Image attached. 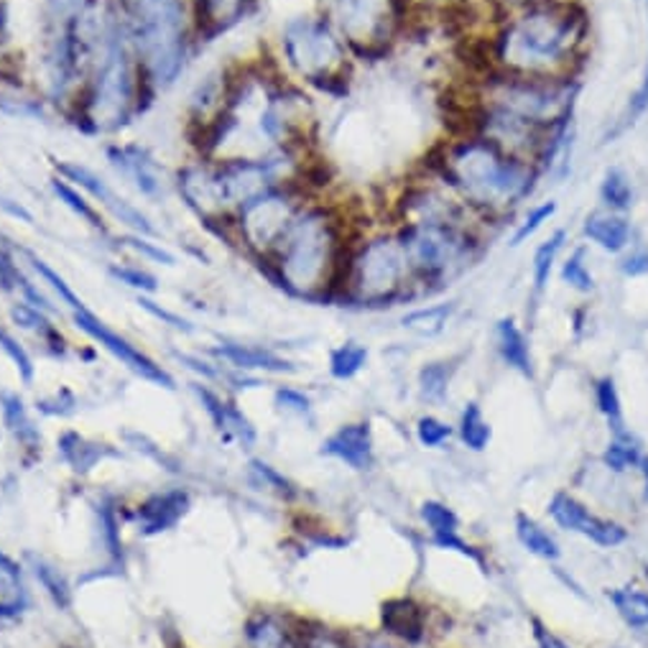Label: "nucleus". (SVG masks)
<instances>
[{"label":"nucleus","instance_id":"1","mask_svg":"<svg viewBox=\"0 0 648 648\" xmlns=\"http://www.w3.org/2000/svg\"><path fill=\"white\" fill-rule=\"evenodd\" d=\"M593 19L583 0H536L498 19L485 70L522 77H577L590 49Z\"/></svg>","mask_w":648,"mask_h":648},{"label":"nucleus","instance_id":"2","mask_svg":"<svg viewBox=\"0 0 648 648\" xmlns=\"http://www.w3.org/2000/svg\"><path fill=\"white\" fill-rule=\"evenodd\" d=\"M432 174L483 223L510 215L541 182L539 166L475 133H459L442 143L432 161Z\"/></svg>","mask_w":648,"mask_h":648},{"label":"nucleus","instance_id":"3","mask_svg":"<svg viewBox=\"0 0 648 648\" xmlns=\"http://www.w3.org/2000/svg\"><path fill=\"white\" fill-rule=\"evenodd\" d=\"M271 255L279 284L304 300L343 286L350 259L340 217L324 204H304Z\"/></svg>","mask_w":648,"mask_h":648},{"label":"nucleus","instance_id":"4","mask_svg":"<svg viewBox=\"0 0 648 648\" xmlns=\"http://www.w3.org/2000/svg\"><path fill=\"white\" fill-rule=\"evenodd\" d=\"M121 19L149 82L172 88L186 67L184 0H121Z\"/></svg>","mask_w":648,"mask_h":648},{"label":"nucleus","instance_id":"5","mask_svg":"<svg viewBox=\"0 0 648 648\" xmlns=\"http://www.w3.org/2000/svg\"><path fill=\"white\" fill-rule=\"evenodd\" d=\"M579 98L577 77H522L485 70L467 105L496 108L528 123L557 128L569 123Z\"/></svg>","mask_w":648,"mask_h":648},{"label":"nucleus","instance_id":"6","mask_svg":"<svg viewBox=\"0 0 648 648\" xmlns=\"http://www.w3.org/2000/svg\"><path fill=\"white\" fill-rule=\"evenodd\" d=\"M133 57L123 19L110 16L88 92V123L95 131H118L131 118L135 108Z\"/></svg>","mask_w":648,"mask_h":648},{"label":"nucleus","instance_id":"7","mask_svg":"<svg viewBox=\"0 0 648 648\" xmlns=\"http://www.w3.org/2000/svg\"><path fill=\"white\" fill-rule=\"evenodd\" d=\"M396 233L412 263L416 286H445L447 281L463 274L480 255V235L477 225L455 223H412L398 225Z\"/></svg>","mask_w":648,"mask_h":648},{"label":"nucleus","instance_id":"8","mask_svg":"<svg viewBox=\"0 0 648 648\" xmlns=\"http://www.w3.org/2000/svg\"><path fill=\"white\" fill-rule=\"evenodd\" d=\"M412 286H416V279L396 230L365 237L350 251L343 281L347 300L363 306L394 304L412 296Z\"/></svg>","mask_w":648,"mask_h":648},{"label":"nucleus","instance_id":"9","mask_svg":"<svg viewBox=\"0 0 648 648\" xmlns=\"http://www.w3.org/2000/svg\"><path fill=\"white\" fill-rule=\"evenodd\" d=\"M281 54L300 80L337 92L347 82V44L327 16H296L281 31Z\"/></svg>","mask_w":648,"mask_h":648},{"label":"nucleus","instance_id":"10","mask_svg":"<svg viewBox=\"0 0 648 648\" xmlns=\"http://www.w3.org/2000/svg\"><path fill=\"white\" fill-rule=\"evenodd\" d=\"M412 0H330L327 19L357 57L378 59L396 41Z\"/></svg>","mask_w":648,"mask_h":648},{"label":"nucleus","instance_id":"11","mask_svg":"<svg viewBox=\"0 0 648 648\" xmlns=\"http://www.w3.org/2000/svg\"><path fill=\"white\" fill-rule=\"evenodd\" d=\"M304 202L284 184L274 186V190L259 194L251 202H245L237 210V230H241L243 243L259 255H271L286 235V230L300 215Z\"/></svg>","mask_w":648,"mask_h":648},{"label":"nucleus","instance_id":"12","mask_svg":"<svg viewBox=\"0 0 648 648\" xmlns=\"http://www.w3.org/2000/svg\"><path fill=\"white\" fill-rule=\"evenodd\" d=\"M284 156H261V159H227L212 174V186L220 210H241L259 194L284 184Z\"/></svg>","mask_w":648,"mask_h":648},{"label":"nucleus","instance_id":"13","mask_svg":"<svg viewBox=\"0 0 648 648\" xmlns=\"http://www.w3.org/2000/svg\"><path fill=\"white\" fill-rule=\"evenodd\" d=\"M54 169L64 182L80 186V190L90 194V198H95L100 202V207H105L110 215H113L118 223H123L131 233L143 235V237L156 235V227L151 225V220L143 215L133 202L121 198V194H118L105 179L92 172V169L77 164V161H57Z\"/></svg>","mask_w":648,"mask_h":648},{"label":"nucleus","instance_id":"14","mask_svg":"<svg viewBox=\"0 0 648 648\" xmlns=\"http://www.w3.org/2000/svg\"><path fill=\"white\" fill-rule=\"evenodd\" d=\"M547 510H549L551 522L559 528H565V531L569 534L585 536V539L598 544V547L612 549L628 541V528L624 524L593 514L583 500H577L565 490L554 493Z\"/></svg>","mask_w":648,"mask_h":648},{"label":"nucleus","instance_id":"15","mask_svg":"<svg viewBox=\"0 0 648 648\" xmlns=\"http://www.w3.org/2000/svg\"><path fill=\"white\" fill-rule=\"evenodd\" d=\"M72 322H74L77 330H82L84 335H90L92 340H95L98 345L105 347L110 355H115L118 361H121L123 365H128V368H131L133 373H139L141 378L156 383V386L174 388V378H172V375H169L164 368H161V365L153 363L149 355H143L139 347L128 343L125 337H121V335H118V332L110 330L105 322H100L95 317V314H92L88 310V306H84V310L72 312Z\"/></svg>","mask_w":648,"mask_h":648},{"label":"nucleus","instance_id":"16","mask_svg":"<svg viewBox=\"0 0 648 648\" xmlns=\"http://www.w3.org/2000/svg\"><path fill=\"white\" fill-rule=\"evenodd\" d=\"M108 161L123 174L143 198H159L164 192V179L153 161L151 153L135 143H118V146H108Z\"/></svg>","mask_w":648,"mask_h":648},{"label":"nucleus","instance_id":"17","mask_svg":"<svg viewBox=\"0 0 648 648\" xmlns=\"http://www.w3.org/2000/svg\"><path fill=\"white\" fill-rule=\"evenodd\" d=\"M422 522L424 526L429 528V536H432V544L439 549H447V551H457L467 557L470 561H477V565L485 567V557L480 551H477L473 544H467L463 536H459V518L455 510H452L447 503L442 500H424L422 508Z\"/></svg>","mask_w":648,"mask_h":648},{"label":"nucleus","instance_id":"18","mask_svg":"<svg viewBox=\"0 0 648 648\" xmlns=\"http://www.w3.org/2000/svg\"><path fill=\"white\" fill-rule=\"evenodd\" d=\"M322 455L335 457L340 463H345L353 467V470H368L373 465V432L371 424L357 422V424H345L332 434V437L324 439Z\"/></svg>","mask_w":648,"mask_h":648},{"label":"nucleus","instance_id":"19","mask_svg":"<svg viewBox=\"0 0 648 648\" xmlns=\"http://www.w3.org/2000/svg\"><path fill=\"white\" fill-rule=\"evenodd\" d=\"M583 235L595 249L610 255H624L634 245V225L626 215L608 210H595L583 220Z\"/></svg>","mask_w":648,"mask_h":648},{"label":"nucleus","instance_id":"20","mask_svg":"<svg viewBox=\"0 0 648 648\" xmlns=\"http://www.w3.org/2000/svg\"><path fill=\"white\" fill-rule=\"evenodd\" d=\"M493 337H496V350L500 361L506 363L510 371L522 373L524 378H534L531 345H528L526 332L518 327V322L514 317L498 320L496 330H493Z\"/></svg>","mask_w":648,"mask_h":648},{"label":"nucleus","instance_id":"21","mask_svg":"<svg viewBox=\"0 0 648 648\" xmlns=\"http://www.w3.org/2000/svg\"><path fill=\"white\" fill-rule=\"evenodd\" d=\"M381 616H383V628H386L391 636L401 638V641L419 644L426 636V612L422 605H416L414 600H408V598L391 600L383 605Z\"/></svg>","mask_w":648,"mask_h":648},{"label":"nucleus","instance_id":"22","mask_svg":"<svg viewBox=\"0 0 648 648\" xmlns=\"http://www.w3.org/2000/svg\"><path fill=\"white\" fill-rule=\"evenodd\" d=\"M190 506V496L182 490L164 493V496H153L149 503H143L139 510V526L143 534H159L174 526Z\"/></svg>","mask_w":648,"mask_h":648},{"label":"nucleus","instance_id":"23","mask_svg":"<svg viewBox=\"0 0 648 648\" xmlns=\"http://www.w3.org/2000/svg\"><path fill=\"white\" fill-rule=\"evenodd\" d=\"M217 355L225 357L230 365L243 371H266V373H294L296 368L286 357H281L271 350L253 345H223L217 347Z\"/></svg>","mask_w":648,"mask_h":648},{"label":"nucleus","instance_id":"24","mask_svg":"<svg viewBox=\"0 0 648 648\" xmlns=\"http://www.w3.org/2000/svg\"><path fill=\"white\" fill-rule=\"evenodd\" d=\"M598 198L603 202V210L626 215V212H630V207H634V202H636L634 179H630V174L626 172L624 166H608L600 179Z\"/></svg>","mask_w":648,"mask_h":648},{"label":"nucleus","instance_id":"25","mask_svg":"<svg viewBox=\"0 0 648 648\" xmlns=\"http://www.w3.org/2000/svg\"><path fill=\"white\" fill-rule=\"evenodd\" d=\"M516 539L534 557L557 561L561 557L559 541L528 514H516Z\"/></svg>","mask_w":648,"mask_h":648},{"label":"nucleus","instance_id":"26","mask_svg":"<svg viewBox=\"0 0 648 648\" xmlns=\"http://www.w3.org/2000/svg\"><path fill=\"white\" fill-rule=\"evenodd\" d=\"M569 243V233L565 227L554 230V233L547 237V241L539 243V249L534 251L531 259V281H534V292L541 294L547 292L549 279L554 274V266H557L561 251Z\"/></svg>","mask_w":648,"mask_h":648},{"label":"nucleus","instance_id":"27","mask_svg":"<svg viewBox=\"0 0 648 648\" xmlns=\"http://www.w3.org/2000/svg\"><path fill=\"white\" fill-rule=\"evenodd\" d=\"M608 600L620 620L634 630H648V593L641 587H616L608 593Z\"/></svg>","mask_w":648,"mask_h":648},{"label":"nucleus","instance_id":"28","mask_svg":"<svg viewBox=\"0 0 648 648\" xmlns=\"http://www.w3.org/2000/svg\"><path fill=\"white\" fill-rule=\"evenodd\" d=\"M452 314H455V302L429 304V306H419V310L408 312L406 317L401 320V324L422 337H437L447 330Z\"/></svg>","mask_w":648,"mask_h":648},{"label":"nucleus","instance_id":"29","mask_svg":"<svg viewBox=\"0 0 648 648\" xmlns=\"http://www.w3.org/2000/svg\"><path fill=\"white\" fill-rule=\"evenodd\" d=\"M455 361H432L419 371V394L429 404H442L447 398L452 378H455Z\"/></svg>","mask_w":648,"mask_h":648},{"label":"nucleus","instance_id":"30","mask_svg":"<svg viewBox=\"0 0 648 648\" xmlns=\"http://www.w3.org/2000/svg\"><path fill=\"white\" fill-rule=\"evenodd\" d=\"M595 401H598L600 414L612 429V437H630L624 419V401H620L618 386L610 375H603V378L595 381Z\"/></svg>","mask_w":648,"mask_h":648},{"label":"nucleus","instance_id":"31","mask_svg":"<svg viewBox=\"0 0 648 648\" xmlns=\"http://www.w3.org/2000/svg\"><path fill=\"white\" fill-rule=\"evenodd\" d=\"M0 412H3L6 426L16 434V439L23 442L26 447H37L39 432L33 422L29 419V412H26L23 401L19 394H11V391H3L0 394Z\"/></svg>","mask_w":648,"mask_h":648},{"label":"nucleus","instance_id":"32","mask_svg":"<svg viewBox=\"0 0 648 648\" xmlns=\"http://www.w3.org/2000/svg\"><path fill=\"white\" fill-rule=\"evenodd\" d=\"M459 439L463 445L473 452H483L490 445L493 429L488 419H485L483 406L477 401H467L463 414H459Z\"/></svg>","mask_w":648,"mask_h":648},{"label":"nucleus","instance_id":"33","mask_svg":"<svg viewBox=\"0 0 648 648\" xmlns=\"http://www.w3.org/2000/svg\"><path fill=\"white\" fill-rule=\"evenodd\" d=\"M51 192H54V198L62 202L74 217H80L82 223H88L92 230H98V233H105V223H102V215L95 207H92V202L84 200V194L77 192L74 184L54 176V179H51Z\"/></svg>","mask_w":648,"mask_h":648},{"label":"nucleus","instance_id":"34","mask_svg":"<svg viewBox=\"0 0 648 648\" xmlns=\"http://www.w3.org/2000/svg\"><path fill=\"white\" fill-rule=\"evenodd\" d=\"M559 279H561V284H567L577 294H593L595 292L598 281H595L590 263H587V249L579 245V249H575L565 261H561Z\"/></svg>","mask_w":648,"mask_h":648},{"label":"nucleus","instance_id":"35","mask_svg":"<svg viewBox=\"0 0 648 648\" xmlns=\"http://www.w3.org/2000/svg\"><path fill=\"white\" fill-rule=\"evenodd\" d=\"M365 363H368V347L355 343V340H347V343L330 353V373L335 375L337 381L355 378V375L365 368Z\"/></svg>","mask_w":648,"mask_h":648},{"label":"nucleus","instance_id":"36","mask_svg":"<svg viewBox=\"0 0 648 648\" xmlns=\"http://www.w3.org/2000/svg\"><path fill=\"white\" fill-rule=\"evenodd\" d=\"M59 449H62V457L74 467L77 473L92 470V467L108 455V452L102 449V445H92V442L77 437V434H64L62 442H59Z\"/></svg>","mask_w":648,"mask_h":648},{"label":"nucleus","instance_id":"37","mask_svg":"<svg viewBox=\"0 0 648 648\" xmlns=\"http://www.w3.org/2000/svg\"><path fill=\"white\" fill-rule=\"evenodd\" d=\"M641 449L634 442V437H612L608 449L603 452V465L608 467L610 473H628V470H638L641 465Z\"/></svg>","mask_w":648,"mask_h":648},{"label":"nucleus","instance_id":"38","mask_svg":"<svg viewBox=\"0 0 648 648\" xmlns=\"http://www.w3.org/2000/svg\"><path fill=\"white\" fill-rule=\"evenodd\" d=\"M557 210H559V204L554 202V200H547V202H539V204H534L531 210L526 212L522 223L516 225L514 230V235H510V245L514 249H518V245H524L531 241V237L539 233V230L549 223V220H554V215H557Z\"/></svg>","mask_w":648,"mask_h":648},{"label":"nucleus","instance_id":"39","mask_svg":"<svg viewBox=\"0 0 648 648\" xmlns=\"http://www.w3.org/2000/svg\"><path fill=\"white\" fill-rule=\"evenodd\" d=\"M33 575H37L41 587H44V590L49 593V598L54 600L59 608H70V603H72L70 585H67V579L59 575L57 567H51L44 559H33Z\"/></svg>","mask_w":648,"mask_h":648},{"label":"nucleus","instance_id":"40","mask_svg":"<svg viewBox=\"0 0 648 648\" xmlns=\"http://www.w3.org/2000/svg\"><path fill=\"white\" fill-rule=\"evenodd\" d=\"M23 255H26V261L31 263V269L37 271V274L44 279V284H49L51 288H54V292L59 294V300H62L67 306H70L72 312H77V310H84V304H82V300L80 296H77L72 288H70V284H67V281L57 274L54 269L49 266L47 261H41L39 255H33V253H29V251H23Z\"/></svg>","mask_w":648,"mask_h":648},{"label":"nucleus","instance_id":"41","mask_svg":"<svg viewBox=\"0 0 648 648\" xmlns=\"http://www.w3.org/2000/svg\"><path fill=\"white\" fill-rule=\"evenodd\" d=\"M452 437V426L447 422L437 419V416H422L416 422V439L426 449H437Z\"/></svg>","mask_w":648,"mask_h":648},{"label":"nucleus","instance_id":"42","mask_svg":"<svg viewBox=\"0 0 648 648\" xmlns=\"http://www.w3.org/2000/svg\"><path fill=\"white\" fill-rule=\"evenodd\" d=\"M0 350L8 355V361L16 365V371L21 373V378L26 383L33 381V363H31V355L26 353V350L19 345V340H16L11 332L0 327Z\"/></svg>","mask_w":648,"mask_h":648},{"label":"nucleus","instance_id":"43","mask_svg":"<svg viewBox=\"0 0 648 648\" xmlns=\"http://www.w3.org/2000/svg\"><path fill=\"white\" fill-rule=\"evenodd\" d=\"M648 110V64H646V70H644V77H641V82H638V88H636V92L634 95H630V100H628V105H626V113H624V118H620V125H618V131L616 133H620V131H626L628 125H634L638 118H641L644 113ZM612 133V135H616Z\"/></svg>","mask_w":648,"mask_h":648},{"label":"nucleus","instance_id":"44","mask_svg":"<svg viewBox=\"0 0 648 648\" xmlns=\"http://www.w3.org/2000/svg\"><path fill=\"white\" fill-rule=\"evenodd\" d=\"M11 317L16 320V324H21V327L37 332L41 337H49L54 327L44 320V312L37 310V306L31 304H16L11 310Z\"/></svg>","mask_w":648,"mask_h":648},{"label":"nucleus","instance_id":"45","mask_svg":"<svg viewBox=\"0 0 648 648\" xmlns=\"http://www.w3.org/2000/svg\"><path fill=\"white\" fill-rule=\"evenodd\" d=\"M251 641L255 648H286V634L271 618H261L251 626Z\"/></svg>","mask_w":648,"mask_h":648},{"label":"nucleus","instance_id":"46","mask_svg":"<svg viewBox=\"0 0 648 648\" xmlns=\"http://www.w3.org/2000/svg\"><path fill=\"white\" fill-rule=\"evenodd\" d=\"M110 276H115L118 281H121V284L139 288V292H146V294H153L159 288L156 279L146 274V271L135 269V266H113L110 269Z\"/></svg>","mask_w":648,"mask_h":648},{"label":"nucleus","instance_id":"47","mask_svg":"<svg viewBox=\"0 0 648 648\" xmlns=\"http://www.w3.org/2000/svg\"><path fill=\"white\" fill-rule=\"evenodd\" d=\"M220 429H225L230 434H235L237 439L243 442V445H253L255 442V429L253 424L245 419V416L237 412L235 406H227L225 404V412H223V424H220Z\"/></svg>","mask_w":648,"mask_h":648},{"label":"nucleus","instance_id":"48","mask_svg":"<svg viewBox=\"0 0 648 648\" xmlns=\"http://www.w3.org/2000/svg\"><path fill=\"white\" fill-rule=\"evenodd\" d=\"M128 249H133L135 253H141V255H146V259H151V261H156V263H164V266H174V255L169 253L166 249H161V243H151V241H146V237L143 235H128L125 241H123Z\"/></svg>","mask_w":648,"mask_h":648},{"label":"nucleus","instance_id":"49","mask_svg":"<svg viewBox=\"0 0 648 648\" xmlns=\"http://www.w3.org/2000/svg\"><path fill=\"white\" fill-rule=\"evenodd\" d=\"M620 274L628 279L648 276V251L646 249H628L624 253V259L618 263Z\"/></svg>","mask_w":648,"mask_h":648},{"label":"nucleus","instance_id":"50","mask_svg":"<svg viewBox=\"0 0 648 648\" xmlns=\"http://www.w3.org/2000/svg\"><path fill=\"white\" fill-rule=\"evenodd\" d=\"M276 404L281 408H286V412H292V414H300V416H306L312 412V404H310V398H306L302 391H294V388H279L276 391Z\"/></svg>","mask_w":648,"mask_h":648},{"label":"nucleus","instance_id":"51","mask_svg":"<svg viewBox=\"0 0 648 648\" xmlns=\"http://www.w3.org/2000/svg\"><path fill=\"white\" fill-rule=\"evenodd\" d=\"M139 306L141 310H146L149 314H153V317L161 320V322H166L169 327H174V330H182V332H192V324L179 317V314L174 312H166V310H161V306L153 304L151 300H146V296H139Z\"/></svg>","mask_w":648,"mask_h":648},{"label":"nucleus","instance_id":"52","mask_svg":"<svg viewBox=\"0 0 648 648\" xmlns=\"http://www.w3.org/2000/svg\"><path fill=\"white\" fill-rule=\"evenodd\" d=\"M531 628H534V641L539 648H573L569 644L561 641V638L554 634V630H549L547 626H544L539 618L531 620Z\"/></svg>","mask_w":648,"mask_h":648},{"label":"nucleus","instance_id":"53","mask_svg":"<svg viewBox=\"0 0 648 648\" xmlns=\"http://www.w3.org/2000/svg\"><path fill=\"white\" fill-rule=\"evenodd\" d=\"M253 470L261 475V480L271 485V488L279 490V493H292V485L286 483V477H281L274 467H269V465H263V463H253Z\"/></svg>","mask_w":648,"mask_h":648},{"label":"nucleus","instance_id":"54","mask_svg":"<svg viewBox=\"0 0 648 648\" xmlns=\"http://www.w3.org/2000/svg\"><path fill=\"white\" fill-rule=\"evenodd\" d=\"M0 585L11 587V590L19 587V567H16L6 554H0Z\"/></svg>","mask_w":648,"mask_h":648},{"label":"nucleus","instance_id":"55","mask_svg":"<svg viewBox=\"0 0 648 648\" xmlns=\"http://www.w3.org/2000/svg\"><path fill=\"white\" fill-rule=\"evenodd\" d=\"M0 210H3L6 215H11L13 220H21V223H33V215L23 207V204L8 200L3 194H0Z\"/></svg>","mask_w":648,"mask_h":648},{"label":"nucleus","instance_id":"56","mask_svg":"<svg viewBox=\"0 0 648 648\" xmlns=\"http://www.w3.org/2000/svg\"><path fill=\"white\" fill-rule=\"evenodd\" d=\"M100 526H102V534H105V541H108V547L113 554H118V539H115V518L110 510H102V516H100Z\"/></svg>","mask_w":648,"mask_h":648},{"label":"nucleus","instance_id":"57","mask_svg":"<svg viewBox=\"0 0 648 648\" xmlns=\"http://www.w3.org/2000/svg\"><path fill=\"white\" fill-rule=\"evenodd\" d=\"M306 648H347V646L343 641H340L337 636L327 634V630H317V634H312V638H310V644H306Z\"/></svg>","mask_w":648,"mask_h":648},{"label":"nucleus","instance_id":"58","mask_svg":"<svg viewBox=\"0 0 648 648\" xmlns=\"http://www.w3.org/2000/svg\"><path fill=\"white\" fill-rule=\"evenodd\" d=\"M528 3H536V0H493V6H496L500 13L514 11V8H518V6H528Z\"/></svg>","mask_w":648,"mask_h":648},{"label":"nucleus","instance_id":"59","mask_svg":"<svg viewBox=\"0 0 648 648\" xmlns=\"http://www.w3.org/2000/svg\"><path fill=\"white\" fill-rule=\"evenodd\" d=\"M361 648H396L394 644L388 641V638H381V636H373L368 641H363Z\"/></svg>","mask_w":648,"mask_h":648},{"label":"nucleus","instance_id":"60","mask_svg":"<svg viewBox=\"0 0 648 648\" xmlns=\"http://www.w3.org/2000/svg\"><path fill=\"white\" fill-rule=\"evenodd\" d=\"M16 612H19V603H6V605H0V620H3V618H13Z\"/></svg>","mask_w":648,"mask_h":648},{"label":"nucleus","instance_id":"61","mask_svg":"<svg viewBox=\"0 0 648 648\" xmlns=\"http://www.w3.org/2000/svg\"><path fill=\"white\" fill-rule=\"evenodd\" d=\"M8 44V23H6V13L3 8H0V51Z\"/></svg>","mask_w":648,"mask_h":648},{"label":"nucleus","instance_id":"62","mask_svg":"<svg viewBox=\"0 0 648 648\" xmlns=\"http://www.w3.org/2000/svg\"><path fill=\"white\" fill-rule=\"evenodd\" d=\"M638 470L644 475V483H646V496H648V457L641 459V465H638Z\"/></svg>","mask_w":648,"mask_h":648},{"label":"nucleus","instance_id":"63","mask_svg":"<svg viewBox=\"0 0 648 648\" xmlns=\"http://www.w3.org/2000/svg\"><path fill=\"white\" fill-rule=\"evenodd\" d=\"M414 6H434V3H445V0H412Z\"/></svg>","mask_w":648,"mask_h":648},{"label":"nucleus","instance_id":"64","mask_svg":"<svg viewBox=\"0 0 648 648\" xmlns=\"http://www.w3.org/2000/svg\"><path fill=\"white\" fill-rule=\"evenodd\" d=\"M646 21H648V0H646Z\"/></svg>","mask_w":648,"mask_h":648}]
</instances>
